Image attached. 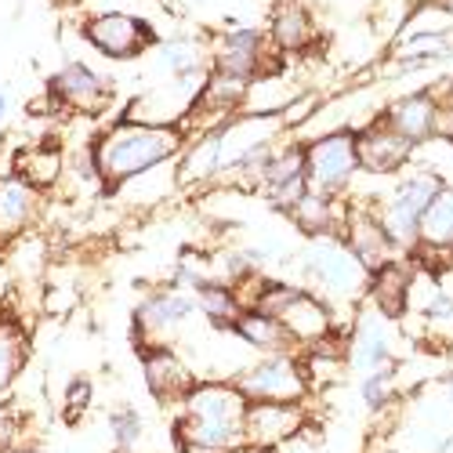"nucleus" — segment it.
Masks as SVG:
<instances>
[{
	"label": "nucleus",
	"instance_id": "1",
	"mask_svg": "<svg viewBox=\"0 0 453 453\" xmlns=\"http://www.w3.org/2000/svg\"><path fill=\"white\" fill-rule=\"evenodd\" d=\"M91 149L102 171V185L112 193V188L127 185L131 178L178 157L185 149V138L178 124H145V120L124 117L112 127H105V134H98Z\"/></svg>",
	"mask_w": 453,
	"mask_h": 453
},
{
	"label": "nucleus",
	"instance_id": "2",
	"mask_svg": "<svg viewBox=\"0 0 453 453\" xmlns=\"http://www.w3.org/2000/svg\"><path fill=\"white\" fill-rule=\"evenodd\" d=\"M247 406H250V399L236 388V381L233 385H225V381L193 385L188 395L181 399L178 435L196 449L229 453V449L243 446Z\"/></svg>",
	"mask_w": 453,
	"mask_h": 453
},
{
	"label": "nucleus",
	"instance_id": "3",
	"mask_svg": "<svg viewBox=\"0 0 453 453\" xmlns=\"http://www.w3.org/2000/svg\"><path fill=\"white\" fill-rule=\"evenodd\" d=\"M446 181L432 171H410L403 178H395L392 193L377 207L381 218V229L392 240L395 250H418V236H421V218L428 211V203L435 200V193Z\"/></svg>",
	"mask_w": 453,
	"mask_h": 453
},
{
	"label": "nucleus",
	"instance_id": "4",
	"mask_svg": "<svg viewBox=\"0 0 453 453\" xmlns=\"http://www.w3.org/2000/svg\"><path fill=\"white\" fill-rule=\"evenodd\" d=\"M359 149H356V131L337 127L326 131L319 138H312L305 145V174H309V188L323 196H342L349 193V185L359 174Z\"/></svg>",
	"mask_w": 453,
	"mask_h": 453
},
{
	"label": "nucleus",
	"instance_id": "5",
	"mask_svg": "<svg viewBox=\"0 0 453 453\" xmlns=\"http://www.w3.org/2000/svg\"><path fill=\"white\" fill-rule=\"evenodd\" d=\"M236 388L250 403H301L309 395V373L290 349L287 352H265L257 363L240 370Z\"/></svg>",
	"mask_w": 453,
	"mask_h": 453
},
{
	"label": "nucleus",
	"instance_id": "6",
	"mask_svg": "<svg viewBox=\"0 0 453 453\" xmlns=\"http://www.w3.org/2000/svg\"><path fill=\"white\" fill-rule=\"evenodd\" d=\"M305 280L316 287V290H326V294H359L370 280L366 265L352 254V247L345 240H337V233L330 236H312V243L305 247V265H301Z\"/></svg>",
	"mask_w": 453,
	"mask_h": 453
},
{
	"label": "nucleus",
	"instance_id": "7",
	"mask_svg": "<svg viewBox=\"0 0 453 453\" xmlns=\"http://www.w3.org/2000/svg\"><path fill=\"white\" fill-rule=\"evenodd\" d=\"M276 58L280 55L269 44V33L254 26H233L211 44V69L229 73V77H240L247 84L269 77L276 69Z\"/></svg>",
	"mask_w": 453,
	"mask_h": 453
},
{
	"label": "nucleus",
	"instance_id": "8",
	"mask_svg": "<svg viewBox=\"0 0 453 453\" xmlns=\"http://www.w3.org/2000/svg\"><path fill=\"white\" fill-rule=\"evenodd\" d=\"M84 41L112 62H131V58L145 55L153 44H160L153 26L138 15H127V12H98V15L84 19Z\"/></svg>",
	"mask_w": 453,
	"mask_h": 453
},
{
	"label": "nucleus",
	"instance_id": "9",
	"mask_svg": "<svg viewBox=\"0 0 453 453\" xmlns=\"http://www.w3.org/2000/svg\"><path fill=\"white\" fill-rule=\"evenodd\" d=\"M200 312L196 297L185 294V290H157L142 301V309L134 316V342H138V352L149 349V345H167L171 337Z\"/></svg>",
	"mask_w": 453,
	"mask_h": 453
},
{
	"label": "nucleus",
	"instance_id": "10",
	"mask_svg": "<svg viewBox=\"0 0 453 453\" xmlns=\"http://www.w3.org/2000/svg\"><path fill=\"white\" fill-rule=\"evenodd\" d=\"M48 91L73 112H81V117H98V112H105L109 98H112V88L109 81L102 77V73H95L88 62L73 58L65 62L55 77L48 81Z\"/></svg>",
	"mask_w": 453,
	"mask_h": 453
},
{
	"label": "nucleus",
	"instance_id": "11",
	"mask_svg": "<svg viewBox=\"0 0 453 453\" xmlns=\"http://www.w3.org/2000/svg\"><path fill=\"white\" fill-rule=\"evenodd\" d=\"M261 193L280 211H290L301 196L309 193V174H305V142H283L261 174Z\"/></svg>",
	"mask_w": 453,
	"mask_h": 453
},
{
	"label": "nucleus",
	"instance_id": "12",
	"mask_svg": "<svg viewBox=\"0 0 453 453\" xmlns=\"http://www.w3.org/2000/svg\"><path fill=\"white\" fill-rule=\"evenodd\" d=\"M392 316H385L381 309H370L356 319V330L345 345V359L352 366V373H373V370H388L395 352H392V334H388Z\"/></svg>",
	"mask_w": 453,
	"mask_h": 453
},
{
	"label": "nucleus",
	"instance_id": "13",
	"mask_svg": "<svg viewBox=\"0 0 453 453\" xmlns=\"http://www.w3.org/2000/svg\"><path fill=\"white\" fill-rule=\"evenodd\" d=\"M356 149H359V167L366 174H395L413 157V142L403 138L385 117H377L373 124L356 131Z\"/></svg>",
	"mask_w": 453,
	"mask_h": 453
},
{
	"label": "nucleus",
	"instance_id": "14",
	"mask_svg": "<svg viewBox=\"0 0 453 453\" xmlns=\"http://www.w3.org/2000/svg\"><path fill=\"white\" fill-rule=\"evenodd\" d=\"M305 428V410L301 403H250L243 421V442L273 449Z\"/></svg>",
	"mask_w": 453,
	"mask_h": 453
},
{
	"label": "nucleus",
	"instance_id": "15",
	"mask_svg": "<svg viewBox=\"0 0 453 453\" xmlns=\"http://www.w3.org/2000/svg\"><path fill=\"white\" fill-rule=\"evenodd\" d=\"M337 229H342V240L352 247V254L366 265V273L377 269V265H385L388 257L399 254V250L392 247V240L385 236L377 211H370V207H363V203H349V207L342 211V225H337Z\"/></svg>",
	"mask_w": 453,
	"mask_h": 453
},
{
	"label": "nucleus",
	"instance_id": "16",
	"mask_svg": "<svg viewBox=\"0 0 453 453\" xmlns=\"http://www.w3.org/2000/svg\"><path fill=\"white\" fill-rule=\"evenodd\" d=\"M276 319L283 323V330L290 334L294 345H319L326 337H334V316L326 309V301L312 290L294 287L287 305L276 312Z\"/></svg>",
	"mask_w": 453,
	"mask_h": 453
},
{
	"label": "nucleus",
	"instance_id": "17",
	"mask_svg": "<svg viewBox=\"0 0 453 453\" xmlns=\"http://www.w3.org/2000/svg\"><path fill=\"white\" fill-rule=\"evenodd\" d=\"M385 120L403 134L410 138L413 145H421L425 138H435L442 131V102L428 91H410V95H399L388 109H385Z\"/></svg>",
	"mask_w": 453,
	"mask_h": 453
},
{
	"label": "nucleus",
	"instance_id": "18",
	"mask_svg": "<svg viewBox=\"0 0 453 453\" xmlns=\"http://www.w3.org/2000/svg\"><path fill=\"white\" fill-rule=\"evenodd\" d=\"M265 33H269V44L276 48V55H305L316 44L319 26L301 0H280L269 15Z\"/></svg>",
	"mask_w": 453,
	"mask_h": 453
},
{
	"label": "nucleus",
	"instance_id": "19",
	"mask_svg": "<svg viewBox=\"0 0 453 453\" xmlns=\"http://www.w3.org/2000/svg\"><path fill=\"white\" fill-rule=\"evenodd\" d=\"M142 370H145V385L160 403H181L193 388V373L181 363V356L171 345H149L142 349Z\"/></svg>",
	"mask_w": 453,
	"mask_h": 453
},
{
	"label": "nucleus",
	"instance_id": "20",
	"mask_svg": "<svg viewBox=\"0 0 453 453\" xmlns=\"http://www.w3.org/2000/svg\"><path fill=\"white\" fill-rule=\"evenodd\" d=\"M410 283H413V265H406L403 257H388L385 265L370 269V280H366V290H370V301L385 316H403L406 312V301H410Z\"/></svg>",
	"mask_w": 453,
	"mask_h": 453
},
{
	"label": "nucleus",
	"instance_id": "21",
	"mask_svg": "<svg viewBox=\"0 0 453 453\" xmlns=\"http://www.w3.org/2000/svg\"><path fill=\"white\" fill-rule=\"evenodd\" d=\"M36 207H41V188L29 185L22 174L0 178V243L19 236L33 221Z\"/></svg>",
	"mask_w": 453,
	"mask_h": 453
},
{
	"label": "nucleus",
	"instance_id": "22",
	"mask_svg": "<svg viewBox=\"0 0 453 453\" xmlns=\"http://www.w3.org/2000/svg\"><path fill=\"white\" fill-rule=\"evenodd\" d=\"M421 254H446L453 261V188L442 185L435 200L428 203L421 218V236H418Z\"/></svg>",
	"mask_w": 453,
	"mask_h": 453
},
{
	"label": "nucleus",
	"instance_id": "23",
	"mask_svg": "<svg viewBox=\"0 0 453 453\" xmlns=\"http://www.w3.org/2000/svg\"><path fill=\"white\" fill-rule=\"evenodd\" d=\"M229 334H236L240 342L250 345L254 352H287V349H294L283 323L269 312H257V309H243Z\"/></svg>",
	"mask_w": 453,
	"mask_h": 453
},
{
	"label": "nucleus",
	"instance_id": "24",
	"mask_svg": "<svg viewBox=\"0 0 453 453\" xmlns=\"http://www.w3.org/2000/svg\"><path fill=\"white\" fill-rule=\"evenodd\" d=\"M287 214L294 218L297 229L309 233V236H330V233H337V225H342V211H337V200L316 193V188H309V193L301 196Z\"/></svg>",
	"mask_w": 453,
	"mask_h": 453
},
{
	"label": "nucleus",
	"instance_id": "25",
	"mask_svg": "<svg viewBox=\"0 0 453 453\" xmlns=\"http://www.w3.org/2000/svg\"><path fill=\"white\" fill-rule=\"evenodd\" d=\"M196 305H200V316H207L214 326H221V330H233V323L240 319V312H243V301H240V294H236V287L233 283H225V280H207L196 294Z\"/></svg>",
	"mask_w": 453,
	"mask_h": 453
},
{
	"label": "nucleus",
	"instance_id": "26",
	"mask_svg": "<svg viewBox=\"0 0 453 453\" xmlns=\"http://www.w3.org/2000/svg\"><path fill=\"white\" fill-rule=\"evenodd\" d=\"M15 174L36 188H51L62 178V153L55 145H26L15 153Z\"/></svg>",
	"mask_w": 453,
	"mask_h": 453
},
{
	"label": "nucleus",
	"instance_id": "27",
	"mask_svg": "<svg viewBox=\"0 0 453 453\" xmlns=\"http://www.w3.org/2000/svg\"><path fill=\"white\" fill-rule=\"evenodd\" d=\"M26 356H29V337L22 334V326L12 319H0V399L12 392L15 377L26 366Z\"/></svg>",
	"mask_w": 453,
	"mask_h": 453
},
{
	"label": "nucleus",
	"instance_id": "28",
	"mask_svg": "<svg viewBox=\"0 0 453 453\" xmlns=\"http://www.w3.org/2000/svg\"><path fill=\"white\" fill-rule=\"evenodd\" d=\"M160 65L171 73V77H185V73L207 69L211 51L203 48V41H196V36H171V41H160Z\"/></svg>",
	"mask_w": 453,
	"mask_h": 453
},
{
	"label": "nucleus",
	"instance_id": "29",
	"mask_svg": "<svg viewBox=\"0 0 453 453\" xmlns=\"http://www.w3.org/2000/svg\"><path fill=\"white\" fill-rule=\"evenodd\" d=\"M359 395L370 410H388L395 403V370H373L359 377Z\"/></svg>",
	"mask_w": 453,
	"mask_h": 453
},
{
	"label": "nucleus",
	"instance_id": "30",
	"mask_svg": "<svg viewBox=\"0 0 453 453\" xmlns=\"http://www.w3.org/2000/svg\"><path fill=\"white\" fill-rule=\"evenodd\" d=\"M109 428H112V435H117V442H120L124 449L142 439V418L134 413V406L112 410V413H109Z\"/></svg>",
	"mask_w": 453,
	"mask_h": 453
},
{
	"label": "nucleus",
	"instance_id": "31",
	"mask_svg": "<svg viewBox=\"0 0 453 453\" xmlns=\"http://www.w3.org/2000/svg\"><path fill=\"white\" fill-rule=\"evenodd\" d=\"M65 406L69 410H88L91 406V381H88V377H73V381H69Z\"/></svg>",
	"mask_w": 453,
	"mask_h": 453
},
{
	"label": "nucleus",
	"instance_id": "32",
	"mask_svg": "<svg viewBox=\"0 0 453 453\" xmlns=\"http://www.w3.org/2000/svg\"><path fill=\"white\" fill-rule=\"evenodd\" d=\"M229 453H273V449H261V446H236V449H229Z\"/></svg>",
	"mask_w": 453,
	"mask_h": 453
},
{
	"label": "nucleus",
	"instance_id": "33",
	"mask_svg": "<svg viewBox=\"0 0 453 453\" xmlns=\"http://www.w3.org/2000/svg\"><path fill=\"white\" fill-rule=\"evenodd\" d=\"M8 105H12V102H8V91H4V88H0V120H4V117H8Z\"/></svg>",
	"mask_w": 453,
	"mask_h": 453
},
{
	"label": "nucleus",
	"instance_id": "34",
	"mask_svg": "<svg viewBox=\"0 0 453 453\" xmlns=\"http://www.w3.org/2000/svg\"><path fill=\"white\" fill-rule=\"evenodd\" d=\"M435 4H439V8H442V12H446V19H449V22H453V0H435Z\"/></svg>",
	"mask_w": 453,
	"mask_h": 453
},
{
	"label": "nucleus",
	"instance_id": "35",
	"mask_svg": "<svg viewBox=\"0 0 453 453\" xmlns=\"http://www.w3.org/2000/svg\"><path fill=\"white\" fill-rule=\"evenodd\" d=\"M442 385H446V395H449V399H453V373H449V377H446V381H442Z\"/></svg>",
	"mask_w": 453,
	"mask_h": 453
},
{
	"label": "nucleus",
	"instance_id": "36",
	"mask_svg": "<svg viewBox=\"0 0 453 453\" xmlns=\"http://www.w3.org/2000/svg\"><path fill=\"white\" fill-rule=\"evenodd\" d=\"M8 453H36V449H8Z\"/></svg>",
	"mask_w": 453,
	"mask_h": 453
},
{
	"label": "nucleus",
	"instance_id": "37",
	"mask_svg": "<svg viewBox=\"0 0 453 453\" xmlns=\"http://www.w3.org/2000/svg\"><path fill=\"white\" fill-rule=\"evenodd\" d=\"M58 4H77V0H58Z\"/></svg>",
	"mask_w": 453,
	"mask_h": 453
},
{
	"label": "nucleus",
	"instance_id": "38",
	"mask_svg": "<svg viewBox=\"0 0 453 453\" xmlns=\"http://www.w3.org/2000/svg\"><path fill=\"white\" fill-rule=\"evenodd\" d=\"M385 453H395V449H385Z\"/></svg>",
	"mask_w": 453,
	"mask_h": 453
}]
</instances>
